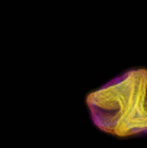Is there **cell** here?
<instances>
[{
    "label": "cell",
    "mask_w": 147,
    "mask_h": 148,
    "mask_svg": "<svg viewBox=\"0 0 147 148\" xmlns=\"http://www.w3.org/2000/svg\"><path fill=\"white\" fill-rule=\"evenodd\" d=\"M95 127L117 137L147 134V71L130 69L87 97Z\"/></svg>",
    "instance_id": "6da1fadb"
}]
</instances>
